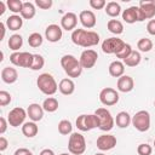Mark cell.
Masks as SVG:
<instances>
[{
  "mask_svg": "<svg viewBox=\"0 0 155 155\" xmlns=\"http://www.w3.org/2000/svg\"><path fill=\"white\" fill-rule=\"evenodd\" d=\"M71 41L81 47H92L98 45L99 42V35L93 30H86V29H75L71 33Z\"/></svg>",
  "mask_w": 155,
  "mask_h": 155,
  "instance_id": "cell-1",
  "label": "cell"
},
{
  "mask_svg": "<svg viewBox=\"0 0 155 155\" xmlns=\"http://www.w3.org/2000/svg\"><path fill=\"white\" fill-rule=\"evenodd\" d=\"M61 65L69 78H79L82 73L80 61L73 54H64L61 58Z\"/></svg>",
  "mask_w": 155,
  "mask_h": 155,
  "instance_id": "cell-2",
  "label": "cell"
},
{
  "mask_svg": "<svg viewBox=\"0 0 155 155\" xmlns=\"http://www.w3.org/2000/svg\"><path fill=\"white\" fill-rule=\"evenodd\" d=\"M36 86L46 96H52L58 90V85H57L54 78L51 74H48V73H42V74H40L38 76Z\"/></svg>",
  "mask_w": 155,
  "mask_h": 155,
  "instance_id": "cell-3",
  "label": "cell"
},
{
  "mask_svg": "<svg viewBox=\"0 0 155 155\" xmlns=\"http://www.w3.org/2000/svg\"><path fill=\"white\" fill-rule=\"evenodd\" d=\"M75 124H76L78 130L82 132H87V131L99 127V119L96 114H81L78 116Z\"/></svg>",
  "mask_w": 155,
  "mask_h": 155,
  "instance_id": "cell-4",
  "label": "cell"
},
{
  "mask_svg": "<svg viewBox=\"0 0 155 155\" xmlns=\"http://www.w3.org/2000/svg\"><path fill=\"white\" fill-rule=\"evenodd\" d=\"M68 150L71 155H81L86 150V140L81 133L74 132L69 136Z\"/></svg>",
  "mask_w": 155,
  "mask_h": 155,
  "instance_id": "cell-5",
  "label": "cell"
},
{
  "mask_svg": "<svg viewBox=\"0 0 155 155\" xmlns=\"http://www.w3.org/2000/svg\"><path fill=\"white\" fill-rule=\"evenodd\" d=\"M94 114L99 119V127H98L99 130H102L104 132L113 130V127L115 125V119L111 116L110 111L107 108H98L94 111Z\"/></svg>",
  "mask_w": 155,
  "mask_h": 155,
  "instance_id": "cell-6",
  "label": "cell"
},
{
  "mask_svg": "<svg viewBox=\"0 0 155 155\" xmlns=\"http://www.w3.org/2000/svg\"><path fill=\"white\" fill-rule=\"evenodd\" d=\"M132 125L139 132H145L150 128V114L147 110H139L132 116Z\"/></svg>",
  "mask_w": 155,
  "mask_h": 155,
  "instance_id": "cell-7",
  "label": "cell"
},
{
  "mask_svg": "<svg viewBox=\"0 0 155 155\" xmlns=\"http://www.w3.org/2000/svg\"><path fill=\"white\" fill-rule=\"evenodd\" d=\"M33 57L34 54L29 52H13L12 54H10V62L16 67L30 69L33 63Z\"/></svg>",
  "mask_w": 155,
  "mask_h": 155,
  "instance_id": "cell-8",
  "label": "cell"
},
{
  "mask_svg": "<svg viewBox=\"0 0 155 155\" xmlns=\"http://www.w3.org/2000/svg\"><path fill=\"white\" fill-rule=\"evenodd\" d=\"M119 92L111 87H104L99 92V101L105 107H111L115 105L119 102Z\"/></svg>",
  "mask_w": 155,
  "mask_h": 155,
  "instance_id": "cell-9",
  "label": "cell"
},
{
  "mask_svg": "<svg viewBox=\"0 0 155 155\" xmlns=\"http://www.w3.org/2000/svg\"><path fill=\"white\" fill-rule=\"evenodd\" d=\"M125 44L126 42H124L119 38H108L102 42V51L107 54H116L124 47Z\"/></svg>",
  "mask_w": 155,
  "mask_h": 155,
  "instance_id": "cell-10",
  "label": "cell"
},
{
  "mask_svg": "<svg viewBox=\"0 0 155 155\" xmlns=\"http://www.w3.org/2000/svg\"><path fill=\"white\" fill-rule=\"evenodd\" d=\"M27 111L21 108V107H16L13 108L12 110H10L8 115H7V121H8V125L12 126V127H18L21 125L24 124V120L27 117Z\"/></svg>",
  "mask_w": 155,
  "mask_h": 155,
  "instance_id": "cell-11",
  "label": "cell"
},
{
  "mask_svg": "<svg viewBox=\"0 0 155 155\" xmlns=\"http://www.w3.org/2000/svg\"><path fill=\"white\" fill-rule=\"evenodd\" d=\"M97 59H98V53L92 48H87V50L82 51L80 54V58H79L82 69L93 68L94 64L97 63Z\"/></svg>",
  "mask_w": 155,
  "mask_h": 155,
  "instance_id": "cell-12",
  "label": "cell"
},
{
  "mask_svg": "<svg viewBox=\"0 0 155 155\" xmlns=\"http://www.w3.org/2000/svg\"><path fill=\"white\" fill-rule=\"evenodd\" d=\"M122 19L126 23L132 24V23H136V22H143L144 17H143V13H142L139 6H131L126 10H124Z\"/></svg>",
  "mask_w": 155,
  "mask_h": 155,
  "instance_id": "cell-13",
  "label": "cell"
},
{
  "mask_svg": "<svg viewBox=\"0 0 155 155\" xmlns=\"http://www.w3.org/2000/svg\"><path fill=\"white\" fill-rule=\"evenodd\" d=\"M96 145L99 150L102 151H108V150H111L115 145H116V137L113 136V134H102L97 138V142H96Z\"/></svg>",
  "mask_w": 155,
  "mask_h": 155,
  "instance_id": "cell-14",
  "label": "cell"
},
{
  "mask_svg": "<svg viewBox=\"0 0 155 155\" xmlns=\"http://www.w3.org/2000/svg\"><path fill=\"white\" fill-rule=\"evenodd\" d=\"M63 36V29L58 24H50L45 29V38L50 42H57Z\"/></svg>",
  "mask_w": 155,
  "mask_h": 155,
  "instance_id": "cell-15",
  "label": "cell"
},
{
  "mask_svg": "<svg viewBox=\"0 0 155 155\" xmlns=\"http://www.w3.org/2000/svg\"><path fill=\"white\" fill-rule=\"evenodd\" d=\"M76 24H78V16L74 12H67L61 18V27L67 31L75 30Z\"/></svg>",
  "mask_w": 155,
  "mask_h": 155,
  "instance_id": "cell-16",
  "label": "cell"
},
{
  "mask_svg": "<svg viewBox=\"0 0 155 155\" xmlns=\"http://www.w3.org/2000/svg\"><path fill=\"white\" fill-rule=\"evenodd\" d=\"M79 21L82 24L84 28L91 29L96 25L97 19H96V15L91 11V10H84L79 13Z\"/></svg>",
  "mask_w": 155,
  "mask_h": 155,
  "instance_id": "cell-17",
  "label": "cell"
},
{
  "mask_svg": "<svg viewBox=\"0 0 155 155\" xmlns=\"http://www.w3.org/2000/svg\"><path fill=\"white\" fill-rule=\"evenodd\" d=\"M139 8L143 13L144 19H153L155 17V1L154 0L139 1Z\"/></svg>",
  "mask_w": 155,
  "mask_h": 155,
  "instance_id": "cell-18",
  "label": "cell"
},
{
  "mask_svg": "<svg viewBox=\"0 0 155 155\" xmlns=\"http://www.w3.org/2000/svg\"><path fill=\"white\" fill-rule=\"evenodd\" d=\"M44 108H42V105H40V104H38V103H31V104H29V107H28V109H27V114H28V116H29V119L31 120V121H34V122H38V121H40L42 117H44Z\"/></svg>",
  "mask_w": 155,
  "mask_h": 155,
  "instance_id": "cell-19",
  "label": "cell"
},
{
  "mask_svg": "<svg viewBox=\"0 0 155 155\" xmlns=\"http://www.w3.org/2000/svg\"><path fill=\"white\" fill-rule=\"evenodd\" d=\"M116 87L120 92H124V93H127V92H131L134 87V81L133 79L130 76V75H122L121 78L117 79V82H116Z\"/></svg>",
  "mask_w": 155,
  "mask_h": 155,
  "instance_id": "cell-20",
  "label": "cell"
},
{
  "mask_svg": "<svg viewBox=\"0 0 155 155\" xmlns=\"http://www.w3.org/2000/svg\"><path fill=\"white\" fill-rule=\"evenodd\" d=\"M18 79V73L16 68L12 67H5L1 70V80L5 84H15Z\"/></svg>",
  "mask_w": 155,
  "mask_h": 155,
  "instance_id": "cell-21",
  "label": "cell"
},
{
  "mask_svg": "<svg viewBox=\"0 0 155 155\" xmlns=\"http://www.w3.org/2000/svg\"><path fill=\"white\" fill-rule=\"evenodd\" d=\"M58 90L64 96H70L74 93L75 91V84L71 79L69 78H65V79H62L58 84Z\"/></svg>",
  "mask_w": 155,
  "mask_h": 155,
  "instance_id": "cell-22",
  "label": "cell"
},
{
  "mask_svg": "<svg viewBox=\"0 0 155 155\" xmlns=\"http://www.w3.org/2000/svg\"><path fill=\"white\" fill-rule=\"evenodd\" d=\"M108 70H109L110 76L119 79V78H121L122 75H125V74H124V73H125V64H124V62H121V61H114V62H111V63L109 64Z\"/></svg>",
  "mask_w": 155,
  "mask_h": 155,
  "instance_id": "cell-23",
  "label": "cell"
},
{
  "mask_svg": "<svg viewBox=\"0 0 155 155\" xmlns=\"http://www.w3.org/2000/svg\"><path fill=\"white\" fill-rule=\"evenodd\" d=\"M5 24H6V27L10 30L16 31V30H18V29L22 28V25H23V18H22V16L12 15V16H10V17L6 18Z\"/></svg>",
  "mask_w": 155,
  "mask_h": 155,
  "instance_id": "cell-24",
  "label": "cell"
},
{
  "mask_svg": "<svg viewBox=\"0 0 155 155\" xmlns=\"http://www.w3.org/2000/svg\"><path fill=\"white\" fill-rule=\"evenodd\" d=\"M132 122V117L127 111H120L116 114L115 117V124L117 127L120 128H127L130 126V124Z\"/></svg>",
  "mask_w": 155,
  "mask_h": 155,
  "instance_id": "cell-25",
  "label": "cell"
},
{
  "mask_svg": "<svg viewBox=\"0 0 155 155\" xmlns=\"http://www.w3.org/2000/svg\"><path fill=\"white\" fill-rule=\"evenodd\" d=\"M39 132V127L36 125V122L34 121H28V122H24L23 126H22V133L27 137V138H33L38 134Z\"/></svg>",
  "mask_w": 155,
  "mask_h": 155,
  "instance_id": "cell-26",
  "label": "cell"
},
{
  "mask_svg": "<svg viewBox=\"0 0 155 155\" xmlns=\"http://www.w3.org/2000/svg\"><path fill=\"white\" fill-rule=\"evenodd\" d=\"M36 13V10H35V6L33 2L30 1H25L23 2V8L21 11V16L22 18L24 19H31Z\"/></svg>",
  "mask_w": 155,
  "mask_h": 155,
  "instance_id": "cell-27",
  "label": "cell"
},
{
  "mask_svg": "<svg viewBox=\"0 0 155 155\" xmlns=\"http://www.w3.org/2000/svg\"><path fill=\"white\" fill-rule=\"evenodd\" d=\"M104 11H105V13L109 16V17H117L120 13H121V6H120V4L119 2H116V1H109L107 5H105V7H104Z\"/></svg>",
  "mask_w": 155,
  "mask_h": 155,
  "instance_id": "cell-28",
  "label": "cell"
},
{
  "mask_svg": "<svg viewBox=\"0 0 155 155\" xmlns=\"http://www.w3.org/2000/svg\"><path fill=\"white\" fill-rule=\"evenodd\" d=\"M107 28L110 33H113L115 35H120L124 31V24L119 19H109L107 23Z\"/></svg>",
  "mask_w": 155,
  "mask_h": 155,
  "instance_id": "cell-29",
  "label": "cell"
},
{
  "mask_svg": "<svg viewBox=\"0 0 155 155\" xmlns=\"http://www.w3.org/2000/svg\"><path fill=\"white\" fill-rule=\"evenodd\" d=\"M10 50L15 51V52H18V50L22 47L23 45V38L19 35V34H13L10 36L8 39V42H7Z\"/></svg>",
  "mask_w": 155,
  "mask_h": 155,
  "instance_id": "cell-30",
  "label": "cell"
},
{
  "mask_svg": "<svg viewBox=\"0 0 155 155\" xmlns=\"http://www.w3.org/2000/svg\"><path fill=\"white\" fill-rule=\"evenodd\" d=\"M140 61H142V56H140V53L138 52V51H132L131 52V54L126 58V59H124V64L125 65H127V67H137L139 63H140Z\"/></svg>",
  "mask_w": 155,
  "mask_h": 155,
  "instance_id": "cell-31",
  "label": "cell"
},
{
  "mask_svg": "<svg viewBox=\"0 0 155 155\" xmlns=\"http://www.w3.org/2000/svg\"><path fill=\"white\" fill-rule=\"evenodd\" d=\"M58 107H59L58 101H57V98H54V97H48V98H46V99L44 101V103H42V108H44V110L47 111V113H54V111L58 109Z\"/></svg>",
  "mask_w": 155,
  "mask_h": 155,
  "instance_id": "cell-32",
  "label": "cell"
},
{
  "mask_svg": "<svg viewBox=\"0 0 155 155\" xmlns=\"http://www.w3.org/2000/svg\"><path fill=\"white\" fill-rule=\"evenodd\" d=\"M71 131H73V126H71V122L69 120H61L58 122V132L63 136H68V134H71Z\"/></svg>",
  "mask_w": 155,
  "mask_h": 155,
  "instance_id": "cell-33",
  "label": "cell"
},
{
  "mask_svg": "<svg viewBox=\"0 0 155 155\" xmlns=\"http://www.w3.org/2000/svg\"><path fill=\"white\" fill-rule=\"evenodd\" d=\"M42 41H44V39H42V35L40 33H31L28 36V44H29V46H31L34 48L41 46Z\"/></svg>",
  "mask_w": 155,
  "mask_h": 155,
  "instance_id": "cell-34",
  "label": "cell"
},
{
  "mask_svg": "<svg viewBox=\"0 0 155 155\" xmlns=\"http://www.w3.org/2000/svg\"><path fill=\"white\" fill-rule=\"evenodd\" d=\"M137 47L140 52H149L153 48V41L148 38H142L137 42Z\"/></svg>",
  "mask_w": 155,
  "mask_h": 155,
  "instance_id": "cell-35",
  "label": "cell"
},
{
  "mask_svg": "<svg viewBox=\"0 0 155 155\" xmlns=\"http://www.w3.org/2000/svg\"><path fill=\"white\" fill-rule=\"evenodd\" d=\"M6 5H7V8L13 13H21L23 8V2L21 0H7Z\"/></svg>",
  "mask_w": 155,
  "mask_h": 155,
  "instance_id": "cell-36",
  "label": "cell"
},
{
  "mask_svg": "<svg viewBox=\"0 0 155 155\" xmlns=\"http://www.w3.org/2000/svg\"><path fill=\"white\" fill-rule=\"evenodd\" d=\"M45 65V59L41 54H38V53H34V57H33V63H31V67L30 69L31 70H40L42 69Z\"/></svg>",
  "mask_w": 155,
  "mask_h": 155,
  "instance_id": "cell-37",
  "label": "cell"
},
{
  "mask_svg": "<svg viewBox=\"0 0 155 155\" xmlns=\"http://www.w3.org/2000/svg\"><path fill=\"white\" fill-rule=\"evenodd\" d=\"M132 51H133V50H132L131 45H130V44H125V45H124V47H122V48L116 53V57H117L119 59H122V61H124V59H126V58L131 54V52H132Z\"/></svg>",
  "mask_w": 155,
  "mask_h": 155,
  "instance_id": "cell-38",
  "label": "cell"
},
{
  "mask_svg": "<svg viewBox=\"0 0 155 155\" xmlns=\"http://www.w3.org/2000/svg\"><path fill=\"white\" fill-rule=\"evenodd\" d=\"M137 153L138 155H150L153 153V148L148 143H142L137 147Z\"/></svg>",
  "mask_w": 155,
  "mask_h": 155,
  "instance_id": "cell-39",
  "label": "cell"
},
{
  "mask_svg": "<svg viewBox=\"0 0 155 155\" xmlns=\"http://www.w3.org/2000/svg\"><path fill=\"white\" fill-rule=\"evenodd\" d=\"M12 101L11 94L7 91H0V105L1 107H6L7 104H10Z\"/></svg>",
  "mask_w": 155,
  "mask_h": 155,
  "instance_id": "cell-40",
  "label": "cell"
},
{
  "mask_svg": "<svg viewBox=\"0 0 155 155\" xmlns=\"http://www.w3.org/2000/svg\"><path fill=\"white\" fill-rule=\"evenodd\" d=\"M35 5L41 10H48L52 7L53 1L52 0H35Z\"/></svg>",
  "mask_w": 155,
  "mask_h": 155,
  "instance_id": "cell-41",
  "label": "cell"
},
{
  "mask_svg": "<svg viewBox=\"0 0 155 155\" xmlns=\"http://www.w3.org/2000/svg\"><path fill=\"white\" fill-rule=\"evenodd\" d=\"M90 6L93 8V10H102L105 7L107 2L105 0H90Z\"/></svg>",
  "mask_w": 155,
  "mask_h": 155,
  "instance_id": "cell-42",
  "label": "cell"
},
{
  "mask_svg": "<svg viewBox=\"0 0 155 155\" xmlns=\"http://www.w3.org/2000/svg\"><path fill=\"white\" fill-rule=\"evenodd\" d=\"M147 31L150 35L155 36V19H150L148 22V24H147Z\"/></svg>",
  "mask_w": 155,
  "mask_h": 155,
  "instance_id": "cell-43",
  "label": "cell"
},
{
  "mask_svg": "<svg viewBox=\"0 0 155 155\" xmlns=\"http://www.w3.org/2000/svg\"><path fill=\"white\" fill-rule=\"evenodd\" d=\"M7 120L5 117H0V134H4L7 130Z\"/></svg>",
  "mask_w": 155,
  "mask_h": 155,
  "instance_id": "cell-44",
  "label": "cell"
},
{
  "mask_svg": "<svg viewBox=\"0 0 155 155\" xmlns=\"http://www.w3.org/2000/svg\"><path fill=\"white\" fill-rule=\"evenodd\" d=\"M13 155H34L29 149H27V148H18L16 151H15V154Z\"/></svg>",
  "mask_w": 155,
  "mask_h": 155,
  "instance_id": "cell-45",
  "label": "cell"
},
{
  "mask_svg": "<svg viewBox=\"0 0 155 155\" xmlns=\"http://www.w3.org/2000/svg\"><path fill=\"white\" fill-rule=\"evenodd\" d=\"M7 145H8L7 139H6L4 136H1V137H0V151L6 150V149H7Z\"/></svg>",
  "mask_w": 155,
  "mask_h": 155,
  "instance_id": "cell-46",
  "label": "cell"
},
{
  "mask_svg": "<svg viewBox=\"0 0 155 155\" xmlns=\"http://www.w3.org/2000/svg\"><path fill=\"white\" fill-rule=\"evenodd\" d=\"M39 155H54V151H53L52 149L46 148V149H42V150L40 151V154H39Z\"/></svg>",
  "mask_w": 155,
  "mask_h": 155,
  "instance_id": "cell-47",
  "label": "cell"
},
{
  "mask_svg": "<svg viewBox=\"0 0 155 155\" xmlns=\"http://www.w3.org/2000/svg\"><path fill=\"white\" fill-rule=\"evenodd\" d=\"M6 24L4 23V22H1L0 23V30H1V35H0V40H2L4 39V36H5V33H6Z\"/></svg>",
  "mask_w": 155,
  "mask_h": 155,
  "instance_id": "cell-48",
  "label": "cell"
},
{
  "mask_svg": "<svg viewBox=\"0 0 155 155\" xmlns=\"http://www.w3.org/2000/svg\"><path fill=\"white\" fill-rule=\"evenodd\" d=\"M6 6H7V5H6V2L0 1V16L5 13V11H6Z\"/></svg>",
  "mask_w": 155,
  "mask_h": 155,
  "instance_id": "cell-49",
  "label": "cell"
},
{
  "mask_svg": "<svg viewBox=\"0 0 155 155\" xmlns=\"http://www.w3.org/2000/svg\"><path fill=\"white\" fill-rule=\"evenodd\" d=\"M94 155H105V154H104V153H96Z\"/></svg>",
  "mask_w": 155,
  "mask_h": 155,
  "instance_id": "cell-50",
  "label": "cell"
},
{
  "mask_svg": "<svg viewBox=\"0 0 155 155\" xmlns=\"http://www.w3.org/2000/svg\"><path fill=\"white\" fill-rule=\"evenodd\" d=\"M59 155H71V154H68V153H62V154H59Z\"/></svg>",
  "mask_w": 155,
  "mask_h": 155,
  "instance_id": "cell-51",
  "label": "cell"
},
{
  "mask_svg": "<svg viewBox=\"0 0 155 155\" xmlns=\"http://www.w3.org/2000/svg\"><path fill=\"white\" fill-rule=\"evenodd\" d=\"M154 147H155V139H154Z\"/></svg>",
  "mask_w": 155,
  "mask_h": 155,
  "instance_id": "cell-52",
  "label": "cell"
},
{
  "mask_svg": "<svg viewBox=\"0 0 155 155\" xmlns=\"http://www.w3.org/2000/svg\"><path fill=\"white\" fill-rule=\"evenodd\" d=\"M154 105H155V101H154Z\"/></svg>",
  "mask_w": 155,
  "mask_h": 155,
  "instance_id": "cell-53",
  "label": "cell"
}]
</instances>
